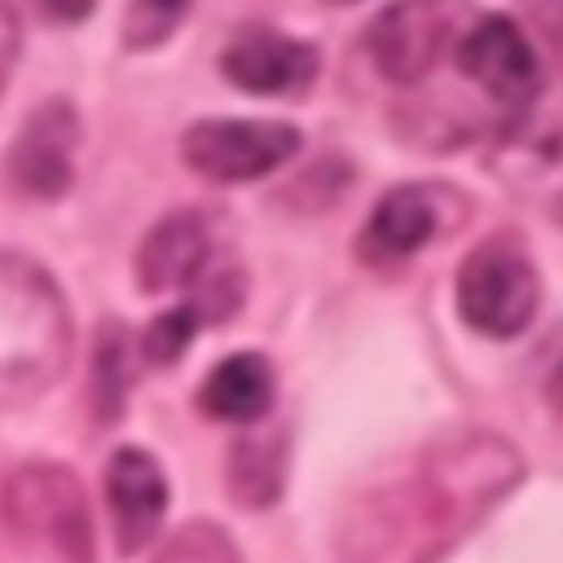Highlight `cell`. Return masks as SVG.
I'll return each instance as SVG.
<instances>
[{
	"label": "cell",
	"instance_id": "6da1fadb",
	"mask_svg": "<svg viewBox=\"0 0 563 563\" xmlns=\"http://www.w3.org/2000/svg\"><path fill=\"white\" fill-rule=\"evenodd\" d=\"M523 475L515 444L457 431L418 462L365 488L339 528V563H440Z\"/></svg>",
	"mask_w": 563,
	"mask_h": 563
},
{
	"label": "cell",
	"instance_id": "7a4b0ae2",
	"mask_svg": "<svg viewBox=\"0 0 563 563\" xmlns=\"http://www.w3.org/2000/svg\"><path fill=\"white\" fill-rule=\"evenodd\" d=\"M75 325L57 282L26 255L0 251V409L40 400L70 365Z\"/></svg>",
	"mask_w": 563,
	"mask_h": 563
},
{
	"label": "cell",
	"instance_id": "3957f363",
	"mask_svg": "<svg viewBox=\"0 0 563 563\" xmlns=\"http://www.w3.org/2000/svg\"><path fill=\"white\" fill-rule=\"evenodd\" d=\"M0 519L44 563H92V515L75 471L22 462L0 484Z\"/></svg>",
	"mask_w": 563,
	"mask_h": 563
},
{
	"label": "cell",
	"instance_id": "277c9868",
	"mask_svg": "<svg viewBox=\"0 0 563 563\" xmlns=\"http://www.w3.org/2000/svg\"><path fill=\"white\" fill-rule=\"evenodd\" d=\"M541 303V277L519 238H484L457 268V312L488 339H515L532 325Z\"/></svg>",
	"mask_w": 563,
	"mask_h": 563
},
{
	"label": "cell",
	"instance_id": "5b68a950",
	"mask_svg": "<svg viewBox=\"0 0 563 563\" xmlns=\"http://www.w3.org/2000/svg\"><path fill=\"white\" fill-rule=\"evenodd\" d=\"M466 216H471V198L457 185H444V180L396 185L378 198V207L369 211V220L356 238L361 260L374 268L405 264L427 242L457 233L466 224Z\"/></svg>",
	"mask_w": 563,
	"mask_h": 563
},
{
	"label": "cell",
	"instance_id": "8992f818",
	"mask_svg": "<svg viewBox=\"0 0 563 563\" xmlns=\"http://www.w3.org/2000/svg\"><path fill=\"white\" fill-rule=\"evenodd\" d=\"M471 22V0H391L365 31V48L383 79L418 84L427 79L453 40Z\"/></svg>",
	"mask_w": 563,
	"mask_h": 563
},
{
	"label": "cell",
	"instance_id": "52a82bcc",
	"mask_svg": "<svg viewBox=\"0 0 563 563\" xmlns=\"http://www.w3.org/2000/svg\"><path fill=\"white\" fill-rule=\"evenodd\" d=\"M299 128L282 119H202L185 128L180 154L194 176L216 185H246L299 154Z\"/></svg>",
	"mask_w": 563,
	"mask_h": 563
},
{
	"label": "cell",
	"instance_id": "ba28073f",
	"mask_svg": "<svg viewBox=\"0 0 563 563\" xmlns=\"http://www.w3.org/2000/svg\"><path fill=\"white\" fill-rule=\"evenodd\" d=\"M79 114L66 97L40 101L4 150V180L22 198H62L75 180Z\"/></svg>",
	"mask_w": 563,
	"mask_h": 563
},
{
	"label": "cell",
	"instance_id": "9c48e42d",
	"mask_svg": "<svg viewBox=\"0 0 563 563\" xmlns=\"http://www.w3.org/2000/svg\"><path fill=\"white\" fill-rule=\"evenodd\" d=\"M457 66L501 106H528L541 92V62L532 40L501 13H488L462 31Z\"/></svg>",
	"mask_w": 563,
	"mask_h": 563
},
{
	"label": "cell",
	"instance_id": "30bf717a",
	"mask_svg": "<svg viewBox=\"0 0 563 563\" xmlns=\"http://www.w3.org/2000/svg\"><path fill=\"white\" fill-rule=\"evenodd\" d=\"M220 70L242 92L286 97V92H303L317 79V48L273 26H246L220 53Z\"/></svg>",
	"mask_w": 563,
	"mask_h": 563
},
{
	"label": "cell",
	"instance_id": "8fae6325",
	"mask_svg": "<svg viewBox=\"0 0 563 563\" xmlns=\"http://www.w3.org/2000/svg\"><path fill=\"white\" fill-rule=\"evenodd\" d=\"M106 506H110V523H114V541L123 554L145 550L167 515V475L163 466L136 449L123 444L110 453L106 462Z\"/></svg>",
	"mask_w": 563,
	"mask_h": 563
},
{
	"label": "cell",
	"instance_id": "7c38bea8",
	"mask_svg": "<svg viewBox=\"0 0 563 563\" xmlns=\"http://www.w3.org/2000/svg\"><path fill=\"white\" fill-rule=\"evenodd\" d=\"M207 260H211L207 220L198 211H172L145 233L141 251H136V282L150 295L194 286L207 273Z\"/></svg>",
	"mask_w": 563,
	"mask_h": 563
},
{
	"label": "cell",
	"instance_id": "4fadbf2b",
	"mask_svg": "<svg viewBox=\"0 0 563 563\" xmlns=\"http://www.w3.org/2000/svg\"><path fill=\"white\" fill-rule=\"evenodd\" d=\"M198 405L216 422H260L273 405V365L260 352H233L211 365Z\"/></svg>",
	"mask_w": 563,
	"mask_h": 563
},
{
	"label": "cell",
	"instance_id": "5bb4252c",
	"mask_svg": "<svg viewBox=\"0 0 563 563\" xmlns=\"http://www.w3.org/2000/svg\"><path fill=\"white\" fill-rule=\"evenodd\" d=\"M229 493L238 506H273L282 497L286 479V431H251L233 444L229 466H224Z\"/></svg>",
	"mask_w": 563,
	"mask_h": 563
},
{
	"label": "cell",
	"instance_id": "9a60e30c",
	"mask_svg": "<svg viewBox=\"0 0 563 563\" xmlns=\"http://www.w3.org/2000/svg\"><path fill=\"white\" fill-rule=\"evenodd\" d=\"M150 563H242V554H238L233 537H229L220 523L194 519V523L176 528V532L158 545V554H154Z\"/></svg>",
	"mask_w": 563,
	"mask_h": 563
},
{
	"label": "cell",
	"instance_id": "2e32d148",
	"mask_svg": "<svg viewBox=\"0 0 563 563\" xmlns=\"http://www.w3.org/2000/svg\"><path fill=\"white\" fill-rule=\"evenodd\" d=\"M198 330H202V312L194 303H180V308H172V312H163V317H154L145 325L141 352H145L150 365H176L180 352L194 343Z\"/></svg>",
	"mask_w": 563,
	"mask_h": 563
},
{
	"label": "cell",
	"instance_id": "e0dca14e",
	"mask_svg": "<svg viewBox=\"0 0 563 563\" xmlns=\"http://www.w3.org/2000/svg\"><path fill=\"white\" fill-rule=\"evenodd\" d=\"M123 330H106L101 334V352H97V418L101 427H110L128 400V356H123Z\"/></svg>",
	"mask_w": 563,
	"mask_h": 563
},
{
	"label": "cell",
	"instance_id": "ac0fdd59",
	"mask_svg": "<svg viewBox=\"0 0 563 563\" xmlns=\"http://www.w3.org/2000/svg\"><path fill=\"white\" fill-rule=\"evenodd\" d=\"M189 4H194V0H132V9H128V18H123L128 44H132V48H154V44H163V40L176 31V22L189 13Z\"/></svg>",
	"mask_w": 563,
	"mask_h": 563
},
{
	"label": "cell",
	"instance_id": "d6986e66",
	"mask_svg": "<svg viewBox=\"0 0 563 563\" xmlns=\"http://www.w3.org/2000/svg\"><path fill=\"white\" fill-rule=\"evenodd\" d=\"M18 48H22V40H18V18H13L9 0H0V92H4V84H9V70H13V62H18Z\"/></svg>",
	"mask_w": 563,
	"mask_h": 563
},
{
	"label": "cell",
	"instance_id": "ffe728a7",
	"mask_svg": "<svg viewBox=\"0 0 563 563\" xmlns=\"http://www.w3.org/2000/svg\"><path fill=\"white\" fill-rule=\"evenodd\" d=\"M44 22H84L92 9H97V0H26Z\"/></svg>",
	"mask_w": 563,
	"mask_h": 563
},
{
	"label": "cell",
	"instance_id": "44dd1931",
	"mask_svg": "<svg viewBox=\"0 0 563 563\" xmlns=\"http://www.w3.org/2000/svg\"><path fill=\"white\" fill-rule=\"evenodd\" d=\"M554 400L563 405V365H559V374H554Z\"/></svg>",
	"mask_w": 563,
	"mask_h": 563
}]
</instances>
